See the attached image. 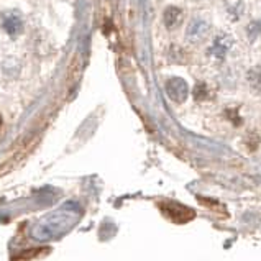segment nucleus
Returning a JSON list of instances; mask_svg holds the SVG:
<instances>
[{"mask_svg":"<svg viewBox=\"0 0 261 261\" xmlns=\"http://www.w3.org/2000/svg\"><path fill=\"white\" fill-rule=\"evenodd\" d=\"M160 208L169 220H173L176 223L191 222L194 217H196V212H194L191 207L174 202V200H165V202H160Z\"/></svg>","mask_w":261,"mask_h":261,"instance_id":"nucleus-1","label":"nucleus"},{"mask_svg":"<svg viewBox=\"0 0 261 261\" xmlns=\"http://www.w3.org/2000/svg\"><path fill=\"white\" fill-rule=\"evenodd\" d=\"M166 94L173 102L182 103L189 95V86L182 77H171L166 81Z\"/></svg>","mask_w":261,"mask_h":261,"instance_id":"nucleus-2","label":"nucleus"},{"mask_svg":"<svg viewBox=\"0 0 261 261\" xmlns=\"http://www.w3.org/2000/svg\"><path fill=\"white\" fill-rule=\"evenodd\" d=\"M208 33V23L200 17H196L189 21L188 30H186V40L189 43L197 44L202 41Z\"/></svg>","mask_w":261,"mask_h":261,"instance_id":"nucleus-3","label":"nucleus"},{"mask_svg":"<svg viewBox=\"0 0 261 261\" xmlns=\"http://www.w3.org/2000/svg\"><path fill=\"white\" fill-rule=\"evenodd\" d=\"M2 28L10 36H18L23 32V20L17 12H7L2 15Z\"/></svg>","mask_w":261,"mask_h":261,"instance_id":"nucleus-4","label":"nucleus"},{"mask_svg":"<svg viewBox=\"0 0 261 261\" xmlns=\"http://www.w3.org/2000/svg\"><path fill=\"white\" fill-rule=\"evenodd\" d=\"M181 21H182V10L174 5L166 7L165 12H163V23H165V27L168 30H174L181 25Z\"/></svg>","mask_w":261,"mask_h":261,"instance_id":"nucleus-5","label":"nucleus"},{"mask_svg":"<svg viewBox=\"0 0 261 261\" xmlns=\"http://www.w3.org/2000/svg\"><path fill=\"white\" fill-rule=\"evenodd\" d=\"M232 44H233V40L232 38H228L227 35H220V36H217V38H215L212 48H211V53L215 58H223V56L227 55V51L232 48Z\"/></svg>","mask_w":261,"mask_h":261,"instance_id":"nucleus-6","label":"nucleus"},{"mask_svg":"<svg viewBox=\"0 0 261 261\" xmlns=\"http://www.w3.org/2000/svg\"><path fill=\"white\" fill-rule=\"evenodd\" d=\"M247 79H248V86L251 89V92L261 95V66L251 68L247 74Z\"/></svg>","mask_w":261,"mask_h":261,"instance_id":"nucleus-7","label":"nucleus"},{"mask_svg":"<svg viewBox=\"0 0 261 261\" xmlns=\"http://www.w3.org/2000/svg\"><path fill=\"white\" fill-rule=\"evenodd\" d=\"M261 35V21H253L248 27V36L251 41H255L258 36Z\"/></svg>","mask_w":261,"mask_h":261,"instance_id":"nucleus-8","label":"nucleus"},{"mask_svg":"<svg viewBox=\"0 0 261 261\" xmlns=\"http://www.w3.org/2000/svg\"><path fill=\"white\" fill-rule=\"evenodd\" d=\"M194 97H196V100H204L207 97V86L204 83L196 84V87H194Z\"/></svg>","mask_w":261,"mask_h":261,"instance_id":"nucleus-9","label":"nucleus"},{"mask_svg":"<svg viewBox=\"0 0 261 261\" xmlns=\"http://www.w3.org/2000/svg\"><path fill=\"white\" fill-rule=\"evenodd\" d=\"M0 128H2V117H0Z\"/></svg>","mask_w":261,"mask_h":261,"instance_id":"nucleus-10","label":"nucleus"}]
</instances>
